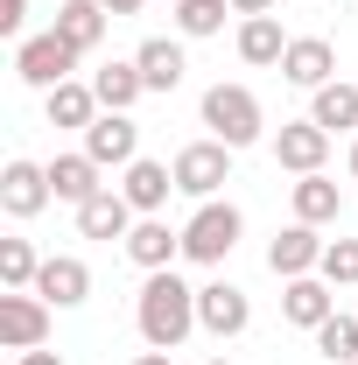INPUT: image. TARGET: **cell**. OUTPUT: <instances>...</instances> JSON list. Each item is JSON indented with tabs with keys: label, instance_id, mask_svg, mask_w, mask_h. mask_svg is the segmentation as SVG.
Masks as SVG:
<instances>
[{
	"label": "cell",
	"instance_id": "5b68a950",
	"mask_svg": "<svg viewBox=\"0 0 358 365\" xmlns=\"http://www.w3.org/2000/svg\"><path fill=\"white\" fill-rule=\"evenodd\" d=\"M232 182V148L225 140H190L176 155V190L183 197H218Z\"/></svg>",
	"mask_w": 358,
	"mask_h": 365
},
{
	"label": "cell",
	"instance_id": "d6986e66",
	"mask_svg": "<svg viewBox=\"0 0 358 365\" xmlns=\"http://www.w3.org/2000/svg\"><path fill=\"white\" fill-rule=\"evenodd\" d=\"M134 63H140V78H148V91H176L183 85V43H169V36H148V43L134 49Z\"/></svg>",
	"mask_w": 358,
	"mask_h": 365
},
{
	"label": "cell",
	"instance_id": "3957f363",
	"mask_svg": "<svg viewBox=\"0 0 358 365\" xmlns=\"http://www.w3.org/2000/svg\"><path fill=\"white\" fill-rule=\"evenodd\" d=\"M239 232H246L239 204H218V197H204V204H197V218L183 225V260H197V267H218L225 253L239 246Z\"/></svg>",
	"mask_w": 358,
	"mask_h": 365
},
{
	"label": "cell",
	"instance_id": "cb8c5ba5",
	"mask_svg": "<svg viewBox=\"0 0 358 365\" xmlns=\"http://www.w3.org/2000/svg\"><path fill=\"white\" fill-rule=\"evenodd\" d=\"M91 91H98V106H106V113H127L140 91H148V78H140V63H106V71L91 78Z\"/></svg>",
	"mask_w": 358,
	"mask_h": 365
},
{
	"label": "cell",
	"instance_id": "4fadbf2b",
	"mask_svg": "<svg viewBox=\"0 0 358 365\" xmlns=\"http://www.w3.org/2000/svg\"><path fill=\"white\" fill-rule=\"evenodd\" d=\"M267 267L281 274V281H302V274H316V267H323V239H316V225H288V232L267 246Z\"/></svg>",
	"mask_w": 358,
	"mask_h": 365
},
{
	"label": "cell",
	"instance_id": "277c9868",
	"mask_svg": "<svg viewBox=\"0 0 358 365\" xmlns=\"http://www.w3.org/2000/svg\"><path fill=\"white\" fill-rule=\"evenodd\" d=\"M71 71H78V49L63 43L56 29H49V36H29V43L14 49V78H21V85H36V91L71 85Z\"/></svg>",
	"mask_w": 358,
	"mask_h": 365
},
{
	"label": "cell",
	"instance_id": "1f68e13d",
	"mask_svg": "<svg viewBox=\"0 0 358 365\" xmlns=\"http://www.w3.org/2000/svg\"><path fill=\"white\" fill-rule=\"evenodd\" d=\"M98 7H106V14H140L148 0H98Z\"/></svg>",
	"mask_w": 358,
	"mask_h": 365
},
{
	"label": "cell",
	"instance_id": "83f0119b",
	"mask_svg": "<svg viewBox=\"0 0 358 365\" xmlns=\"http://www.w3.org/2000/svg\"><path fill=\"white\" fill-rule=\"evenodd\" d=\"M232 0H176V29L183 36H218Z\"/></svg>",
	"mask_w": 358,
	"mask_h": 365
},
{
	"label": "cell",
	"instance_id": "d4e9b609",
	"mask_svg": "<svg viewBox=\"0 0 358 365\" xmlns=\"http://www.w3.org/2000/svg\"><path fill=\"white\" fill-rule=\"evenodd\" d=\"M91 120H98V91L91 85H56L49 91V127H78L85 134Z\"/></svg>",
	"mask_w": 358,
	"mask_h": 365
},
{
	"label": "cell",
	"instance_id": "5bb4252c",
	"mask_svg": "<svg viewBox=\"0 0 358 365\" xmlns=\"http://www.w3.org/2000/svg\"><path fill=\"white\" fill-rule=\"evenodd\" d=\"M169 190H176V169H162V162H127V182H120V197L134 204L140 218H162V204H169Z\"/></svg>",
	"mask_w": 358,
	"mask_h": 365
},
{
	"label": "cell",
	"instance_id": "836d02e7",
	"mask_svg": "<svg viewBox=\"0 0 358 365\" xmlns=\"http://www.w3.org/2000/svg\"><path fill=\"white\" fill-rule=\"evenodd\" d=\"M134 365H176V359H169V351H140Z\"/></svg>",
	"mask_w": 358,
	"mask_h": 365
},
{
	"label": "cell",
	"instance_id": "7a4b0ae2",
	"mask_svg": "<svg viewBox=\"0 0 358 365\" xmlns=\"http://www.w3.org/2000/svg\"><path fill=\"white\" fill-rule=\"evenodd\" d=\"M204 127H211V140H225V148L239 155V148L260 140L267 120H260V98H253L246 85H211L204 91Z\"/></svg>",
	"mask_w": 358,
	"mask_h": 365
},
{
	"label": "cell",
	"instance_id": "4dcf8cb0",
	"mask_svg": "<svg viewBox=\"0 0 358 365\" xmlns=\"http://www.w3.org/2000/svg\"><path fill=\"white\" fill-rule=\"evenodd\" d=\"M232 14H246V21H253V14H274V0H232Z\"/></svg>",
	"mask_w": 358,
	"mask_h": 365
},
{
	"label": "cell",
	"instance_id": "7402d4cb",
	"mask_svg": "<svg viewBox=\"0 0 358 365\" xmlns=\"http://www.w3.org/2000/svg\"><path fill=\"white\" fill-rule=\"evenodd\" d=\"M288 197H295V225H330V218H337V204H344V197H337V182L323 176V169H316V176H295Z\"/></svg>",
	"mask_w": 358,
	"mask_h": 365
},
{
	"label": "cell",
	"instance_id": "9a60e30c",
	"mask_svg": "<svg viewBox=\"0 0 358 365\" xmlns=\"http://www.w3.org/2000/svg\"><path fill=\"white\" fill-rule=\"evenodd\" d=\"M134 218H140V211L113 190V182H106L91 204H78V232H85V239H127V232H134Z\"/></svg>",
	"mask_w": 358,
	"mask_h": 365
},
{
	"label": "cell",
	"instance_id": "8fae6325",
	"mask_svg": "<svg viewBox=\"0 0 358 365\" xmlns=\"http://www.w3.org/2000/svg\"><path fill=\"white\" fill-rule=\"evenodd\" d=\"M281 78L302 91H323L330 78H337V49L323 43V36H295L288 43V56H281Z\"/></svg>",
	"mask_w": 358,
	"mask_h": 365
},
{
	"label": "cell",
	"instance_id": "ba28073f",
	"mask_svg": "<svg viewBox=\"0 0 358 365\" xmlns=\"http://www.w3.org/2000/svg\"><path fill=\"white\" fill-rule=\"evenodd\" d=\"M49 197H56V190H49L43 162H21V155H14V162L0 169V211H7V218H36Z\"/></svg>",
	"mask_w": 358,
	"mask_h": 365
},
{
	"label": "cell",
	"instance_id": "9c48e42d",
	"mask_svg": "<svg viewBox=\"0 0 358 365\" xmlns=\"http://www.w3.org/2000/svg\"><path fill=\"white\" fill-rule=\"evenodd\" d=\"M253 323V302H246V288H232V281H211V288H197V330H211V337H239Z\"/></svg>",
	"mask_w": 358,
	"mask_h": 365
},
{
	"label": "cell",
	"instance_id": "f546056e",
	"mask_svg": "<svg viewBox=\"0 0 358 365\" xmlns=\"http://www.w3.org/2000/svg\"><path fill=\"white\" fill-rule=\"evenodd\" d=\"M21 21H29V0H0V36H21Z\"/></svg>",
	"mask_w": 358,
	"mask_h": 365
},
{
	"label": "cell",
	"instance_id": "6da1fadb",
	"mask_svg": "<svg viewBox=\"0 0 358 365\" xmlns=\"http://www.w3.org/2000/svg\"><path fill=\"white\" fill-rule=\"evenodd\" d=\"M134 317H140V337H148L155 351H176L183 337L197 330V288H183L169 267H162V274H148V281H140Z\"/></svg>",
	"mask_w": 358,
	"mask_h": 365
},
{
	"label": "cell",
	"instance_id": "52a82bcc",
	"mask_svg": "<svg viewBox=\"0 0 358 365\" xmlns=\"http://www.w3.org/2000/svg\"><path fill=\"white\" fill-rule=\"evenodd\" d=\"M85 155L98 169H127V162H140V127L127 113H98L85 127Z\"/></svg>",
	"mask_w": 358,
	"mask_h": 365
},
{
	"label": "cell",
	"instance_id": "e575fe53",
	"mask_svg": "<svg viewBox=\"0 0 358 365\" xmlns=\"http://www.w3.org/2000/svg\"><path fill=\"white\" fill-rule=\"evenodd\" d=\"M352 176H358V140H352Z\"/></svg>",
	"mask_w": 358,
	"mask_h": 365
},
{
	"label": "cell",
	"instance_id": "e0dca14e",
	"mask_svg": "<svg viewBox=\"0 0 358 365\" xmlns=\"http://www.w3.org/2000/svg\"><path fill=\"white\" fill-rule=\"evenodd\" d=\"M176 253H183V232H169V218H134V232H127V260L134 267L162 274Z\"/></svg>",
	"mask_w": 358,
	"mask_h": 365
},
{
	"label": "cell",
	"instance_id": "ac0fdd59",
	"mask_svg": "<svg viewBox=\"0 0 358 365\" xmlns=\"http://www.w3.org/2000/svg\"><path fill=\"white\" fill-rule=\"evenodd\" d=\"M49 190H56V204H91L106 182H98V162L91 155H56L49 162Z\"/></svg>",
	"mask_w": 358,
	"mask_h": 365
},
{
	"label": "cell",
	"instance_id": "4316f807",
	"mask_svg": "<svg viewBox=\"0 0 358 365\" xmlns=\"http://www.w3.org/2000/svg\"><path fill=\"white\" fill-rule=\"evenodd\" d=\"M36 274H43V260L29 239H0V288H36Z\"/></svg>",
	"mask_w": 358,
	"mask_h": 365
},
{
	"label": "cell",
	"instance_id": "2e32d148",
	"mask_svg": "<svg viewBox=\"0 0 358 365\" xmlns=\"http://www.w3.org/2000/svg\"><path fill=\"white\" fill-rule=\"evenodd\" d=\"M281 317L302 323V330L330 323V317H337V295H330V281H323V274H302V281H288V288H281Z\"/></svg>",
	"mask_w": 358,
	"mask_h": 365
},
{
	"label": "cell",
	"instance_id": "603a6c76",
	"mask_svg": "<svg viewBox=\"0 0 358 365\" xmlns=\"http://www.w3.org/2000/svg\"><path fill=\"white\" fill-rule=\"evenodd\" d=\"M288 43H295V36H281V21H274V14H253V21L239 29V56H246L253 71H260V63H281Z\"/></svg>",
	"mask_w": 358,
	"mask_h": 365
},
{
	"label": "cell",
	"instance_id": "ffe728a7",
	"mask_svg": "<svg viewBox=\"0 0 358 365\" xmlns=\"http://www.w3.org/2000/svg\"><path fill=\"white\" fill-rule=\"evenodd\" d=\"M310 120L323 127V134H358V85H344V78H330V85L316 91Z\"/></svg>",
	"mask_w": 358,
	"mask_h": 365
},
{
	"label": "cell",
	"instance_id": "8992f818",
	"mask_svg": "<svg viewBox=\"0 0 358 365\" xmlns=\"http://www.w3.org/2000/svg\"><path fill=\"white\" fill-rule=\"evenodd\" d=\"M43 337H49V302L36 288H7L0 295V344L7 351H36Z\"/></svg>",
	"mask_w": 358,
	"mask_h": 365
},
{
	"label": "cell",
	"instance_id": "d6a6232c",
	"mask_svg": "<svg viewBox=\"0 0 358 365\" xmlns=\"http://www.w3.org/2000/svg\"><path fill=\"white\" fill-rule=\"evenodd\" d=\"M21 365H63V359H56V351H43V344H36V351H21Z\"/></svg>",
	"mask_w": 358,
	"mask_h": 365
},
{
	"label": "cell",
	"instance_id": "f1b7e54d",
	"mask_svg": "<svg viewBox=\"0 0 358 365\" xmlns=\"http://www.w3.org/2000/svg\"><path fill=\"white\" fill-rule=\"evenodd\" d=\"M323 281H330V288H358V239H330V246H323Z\"/></svg>",
	"mask_w": 358,
	"mask_h": 365
},
{
	"label": "cell",
	"instance_id": "d590c367",
	"mask_svg": "<svg viewBox=\"0 0 358 365\" xmlns=\"http://www.w3.org/2000/svg\"><path fill=\"white\" fill-rule=\"evenodd\" d=\"M211 365H232V359H211Z\"/></svg>",
	"mask_w": 358,
	"mask_h": 365
},
{
	"label": "cell",
	"instance_id": "30bf717a",
	"mask_svg": "<svg viewBox=\"0 0 358 365\" xmlns=\"http://www.w3.org/2000/svg\"><path fill=\"white\" fill-rule=\"evenodd\" d=\"M323 155H330V134H323L316 120H288V127L274 134V162H281V169H295V176H316V169H323Z\"/></svg>",
	"mask_w": 358,
	"mask_h": 365
},
{
	"label": "cell",
	"instance_id": "484cf974",
	"mask_svg": "<svg viewBox=\"0 0 358 365\" xmlns=\"http://www.w3.org/2000/svg\"><path fill=\"white\" fill-rule=\"evenodd\" d=\"M316 351L330 365H358V317H330L316 323Z\"/></svg>",
	"mask_w": 358,
	"mask_h": 365
},
{
	"label": "cell",
	"instance_id": "44dd1931",
	"mask_svg": "<svg viewBox=\"0 0 358 365\" xmlns=\"http://www.w3.org/2000/svg\"><path fill=\"white\" fill-rule=\"evenodd\" d=\"M56 36L78 49V56L98 49V36H106V7H98V0H63V7H56Z\"/></svg>",
	"mask_w": 358,
	"mask_h": 365
},
{
	"label": "cell",
	"instance_id": "7c38bea8",
	"mask_svg": "<svg viewBox=\"0 0 358 365\" xmlns=\"http://www.w3.org/2000/svg\"><path fill=\"white\" fill-rule=\"evenodd\" d=\"M36 295H43L49 309H78V302L91 295V267L71 260V253H49L43 274H36Z\"/></svg>",
	"mask_w": 358,
	"mask_h": 365
}]
</instances>
